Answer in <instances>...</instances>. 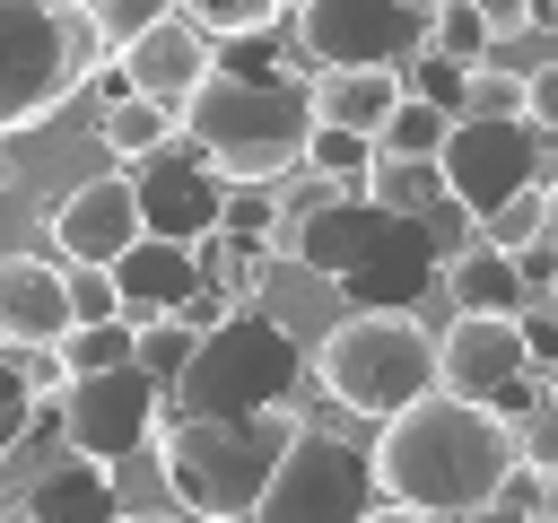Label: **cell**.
Segmentation results:
<instances>
[{
    "label": "cell",
    "instance_id": "d590c367",
    "mask_svg": "<svg viewBox=\"0 0 558 523\" xmlns=\"http://www.w3.org/2000/svg\"><path fill=\"white\" fill-rule=\"evenodd\" d=\"M514 279H523V296H549V288H558V253H549V244H523V253H514Z\"/></svg>",
    "mask_w": 558,
    "mask_h": 523
},
{
    "label": "cell",
    "instance_id": "f35d334b",
    "mask_svg": "<svg viewBox=\"0 0 558 523\" xmlns=\"http://www.w3.org/2000/svg\"><path fill=\"white\" fill-rule=\"evenodd\" d=\"M366 523H436V514H410V506H375Z\"/></svg>",
    "mask_w": 558,
    "mask_h": 523
},
{
    "label": "cell",
    "instance_id": "44dd1931",
    "mask_svg": "<svg viewBox=\"0 0 558 523\" xmlns=\"http://www.w3.org/2000/svg\"><path fill=\"white\" fill-rule=\"evenodd\" d=\"M174 131H183V113H166V105H148V96L105 105V148H113V157H131V166L166 157V148H174Z\"/></svg>",
    "mask_w": 558,
    "mask_h": 523
},
{
    "label": "cell",
    "instance_id": "5b68a950",
    "mask_svg": "<svg viewBox=\"0 0 558 523\" xmlns=\"http://www.w3.org/2000/svg\"><path fill=\"white\" fill-rule=\"evenodd\" d=\"M105 61L96 0H0V139L44 131Z\"/></svg>",
    "mask_w": 558,
    "mask_h": 523
},
{
    "label": "cell",
    "instance_id": "9c48e42d",
    "mask_svg": "<svg viewBox=\"0 0 558 523\" xmlns=\"http://www.w3.org/2000/svg\"><path fill=\"white\" fill-rule=\"evenodd\" d=\"M384 506L375 488V453L331 436V427H296L270 488H262V514L253 523H366Z\"/></svg>",
    "mask_w": 558,
    "mask_h": 523
},
{
    "label": "cell",
    "instance_id": "6da1fadb",
    "mask_svg": "<svg viewBox=\"0 0 558 523\" xmlns=\"http://www.w3.org/2000/svg\"><path fill=\"white\" fill-rule=\"evenodd\" d=\"M514 462H523L514 427L497 410H480V401H453V392L410 401L375 436V488H384V506H410V514H436V523L497 506L506 479H514Z\"/></svg>",
    "mask_w": 558,
    "mask_h": 523
},
{
    "label": "cell",
    "instance_id": "8d00e7d4",
    "mask_svg": "<svg viewBox=\"0 0 558 523\" xmlns=\"http://www.w3.org/2000/svg\"><path fill=\"white\" fill-rule=\"evenodd\" d=\"M480 17H488V44H506V35H523L532 26V0H471Z\"/></svg>",
    "mask_w": 558,
    "mask_h": 523
},
{
    "label": "cell",
    "instance_id": "277c9868",
    "mask_svg": "<svg viewBox=\"0 0 558 523\" xmlns=\"http://www.w3.org/2000/svg\"><path fill=\"white\" fill-rule=\"evenodd\" d=\"M305 418L296 410H253V418H166L157 436V471L174 488L183 514L201 523H253L262 514V488L288 453Z\"/></svg>",
    "mask_w": 558,
    "mask_h": 523
},
{
    "label": "cell",
    "instance_id": "f1b7e54d",
    "mask_svg": "<svg viewBox=\"0 0 558 523\" xmlns=\"http://www.w3.org/2000/svg\"><path fill=\"white\" fill-rule=\"evenodd\" d=\"M541 227H549V183H532V192H514L488 227H480V244H497V253H523V244H541Z\"/></svg>",
    "mask_w": 558,
    "mask_h": 523
},
{
    "label": "cell",
    "instance_id": "f546056e",
    "mask_svg": "<svg viewBox=\"0 0 558 523\" xmlns=\"http://www.w3.org/2000/svg\"><path fill=\"white\" fill-rule=\"evenodd\" d=\"M44 410V392H35V375H26V349H9L0 340V453L26 436V418Z\"/></svg>",
    "mask_w": 558,
    "mask_h": 523
},
{
    "label": "cell",
    "instance_id": "5bb4252c",
    "mask_svg": "<svg viewBox=\"0 0 558 523\" xmlns=\"http://www.w3.org/2000/svg\"><path fill=\"white\" fill-rule=\"evenodd\" d=\"M44 244H52L70 270H113V262L140 244V183H131V174H96V183L61 192L52 218H44Z\"/></svg>",
    "mask_w": 558,
    "mask_h": 523
},
{
    "label": "cell",
    "instance_id": "52a82bcc",
    "mask_svg": "<svg viewBox=\"0 0 558 523\" xmlns=\"http://www.w3.org/2000/svg\"><path fill=\"white\" fill-rule=\"evenodd\" d=\"M314 384L349 410V418H401L410 401L436 392V340L410 314H340L314 349Z\"/></svg>",
    "mask_w": 558,
    "mask_h": 523
},
{
    "label": "cell",
    "instance_id": "4dcf8cb0",
    "mask_svg": "<svg viewBox=\"0 0 558 523\" xmlns=\"http://www.w3.org/2000/svg\"><path fill=\"white\" fill-rule=\"evenodd\" d=\"M174 17V0H96V26H105V44L122 52V44H140L148 26H166Z\"/></svg>",
    "mask_w": 558,
    "mask_h": 523
},
{
    "label": "cell",
    "instance_id": "d6a6232c",
    "mask_svg": "<svg viewBox=\"0 0 558 523\" xmlns=\"http://www.w3.org/2000/svg\"><path fill=\"white\" fill-rule=\"evenodd\" d=\"M523 349H532V366H541V375H558V288H549V296H532V314H523Z\"/></svg>",
    "mask_w": 558,
    "mask_h": 523
},
{
    "label": "cell",
    "instance_id": "ba28073f",
    "mask_svg": "<svg viewBox=\"0 0 558 523\" xmlns=\"http://www.w3.org/2000/svg\"><path fill=\"white\" fill-rule=\"evenodd\" d=\"M0 523H122L113 462L78 453L61 427V392L26 418V436L0 453Z\"/></svg>",
    "mask_w": 558,
    "mask_h": 523
},
{
    "label": "cell",
    "instance_id": "7bdbcfd3",
    "mask_svg": "<svg viewBox=\"0 0 558 523\" xmlns=\"http://www.w3.org/2000/svg\"><path fill=\"white\" fill-rule=\"evenodd\" d=\"M279 9H314V0H279Z\"/></svg>",
    "mask_w": 558,
    "mask_h": 523
},
{
    "label": "cell",
    "instance_id": "9a60e30c",
    "mask_svg": "<svg viewBox=\"0 0 558 523\" xmlns=\"http://www.w3.org/2000/svg\"><path fill=\"white\" fill-rule=\"evenodd\" d=\"M218 200H227V183L201 148H166L140 166V235L201 244V235H218Z\"/></svg>",
    "mask_w": 558,
    "mask_h": 523
},
{
    "label": "cell",
    "instance_id": "74e56055",
    "mask_svg": "<svg viewBox=\"0 0 558 523\" xmlns=\"http://www.w3.org/2000/svg\"><path fill=\"white\" fill-rule=\"evenodd\" d=\"M453 523H532V514H514V506H480V514H453Z\"/></svg>",
    "mask_w": 558,
    "mask_h": 523
},
{
    "label": "cell",
    "instance_id": "2e32d148",
    "mask_svg": "<svg viewBox=\"0 0 558 523\" xmlns=\"http://www.w3.org/2000/svg\"><path fill=\"white\" fill-rule=\"evenodd\" d=\"M113 70L131 78V96H148V105L183 113V105L209 87V70H218V44H209L192 17H166V26H148L140 44H122V52H113Z\"/></svg>",
    "mask_w": 558,
    "mask_h": 523
},
{
    "label": "cell",
    "instance_id": "ac0fdd59",
    "mask_svg": "<svg viewBox=\"0 0 558 523\" xmlns=\"http://www.w3.org/2000/svg\"><path fill=\"white\" fill-rule=\"evenodd\" d=\"M314 122L323 131H349V139H384V122H392V105L410 96V78L401 70H314Z\"/></svg>",
    "mask_w": 558,
    "mask_h": 523
},
{
    "label": "cell",
    "instance_id": "ffe728a7",
    "mask_svg": "<svg viewBox=\"0 0 558 523\" xmlns=\"http://www.w3.org/2000/svg\"><path fill=\"white\" fill-rule=\"evenodd\" d=\"M366 200L392 209V218H436V209H453V200H445V174H436L427 157H375Z\"/></svg>",
    "mask_w": 558,
    "mask_h": 523
},
{
    "label": "cell",
    "instance_id": "603a6c76",
    "mask_svg": "<svg viewBox=\"0 0 558 523\" xmlns=\"http://www.w3.org/2000/svg\"><path fill=\"white\" fill-rule=\"evenodd\" d=\"M445 131H453V113H445V105L401 96V105H392V122H384V139H375V157H427V166H436Z\"/></svg>",
    "mask_w": 558,
    "mask_h": 523
},
{
    "label": "cell",
    "instance_id": "7a4b0ae2",
    "mask_svg": "<svg viewBox=\"0 0 558 523\" xmlns=\"http://www.w3.org/2000/svg\"><path fill=\"white\" fill-rule=\"evenodd\" d=\"M288 235H296V270H314L323 288H340L349 314H410V305L445 279V253H436L427 218H392V209H375L366 192L323 200V209L296 218Z\"/></svg>",
    "mask_w": 558,
    "mask_h": 523
},
{
    "label": "cell",
    "instance_id": "3957f363",
    "mask_svg": "<svg viewBox=\"0 0 558 523\" xmlns=\"http://www.w3.org/2000/svg\"><path fill=\"white\" fill-rule=\"evenodd\" d=\"M314 78H288V61H218L209 87L183 105L192 148L218 166V183H288L314 139Z\"/></svg>",
    "mask_w": 558,
    "mask_h": 523
},
{
    "label": "cell",
    "instance_id": "7c38bea8",
    "mask_svg": "<svg viewBox=\"0 0 558 523\" xmlns=\"http://www.w3.org/2000/svg\"><path fill=\"white\" fill-rule=\"evenodd\" d=\"M296 44L314 70H392L427 44V0H314L296 9Z\"/></svg>",
    "mask_w": 558,
    "mask_h": 523
},
{
    "label": "cell",
    "instance_id": "8992f818",
    "mask_svg": "<svg viewBox=\"0 0 558 523\" xmlns=\"http://www.w3.org/2000/svg\"><path fill=\"white\" fill-rule=\"evenodd\" d=\"M314 375V357L296 349V323L244 305L227 323L201 331L183 384H174V418H253V410H288L296 384Z\"/></svg>",
    "mask_w": 558,
    "mask_h": 523
},
{
    "label": "cell",
    "instance_id": "484cf974",
    "mask_svg": "<svg viewBox=\"0 0 558 523\" xmlns=\"http://www.w3.org/2000/svg\"><path fill=\"white\" fill-rule=\"evenodd\" d=\"M131 331H140L131 366H140V375H157V384L174 392V384H183V366H192V349H201V331H192V323H131Z\"/></svg>",
    "mask_w": 558,
    "mask_h": 523
},
{
    "label": "cell",
    "instance_id": "7402d4cb",
    "mask_svg": "<svg viewBox=\"0 0 558 523\" xmlns=\"http://www.w3.org/2000/svg\"><path fill=\"white\" fill-rule=\"evenodd\" d=\"M427 52L453 61V70H480L488 61V17L471 0H427Z\"/></svg>",
    "mask_w": 558,
    "mask_h": 523
},
{
    "label": "cell",
    "instance_id": "ab89813d",
    "mask_svg": "<svg viewBox=\"0 0 558 523\" xmlns=\"http://www.w3.org/2000/svg\"><path fill=\"white\" fill-rule=\"evenodd\" d=\"M541 244L558 253V183H549V227H541Z\"/></svg>",
    "mask_w": 558,
    "mask_h": 523
},
{
    "label": "cell",
    "instance_id": "60d3db41",
    "mask_svg": "<svg viewBox=\"0 0 558 523\" xmlns=\"http://www.w3.org/2000/svg\"><path fill=\"white\" fill-rule=\"evenodd\" d=\"M122 523H192V514H122Z\"/></svg>",
    "mask_w": 558,
    "mask_h": 523
},
{
    "label": "cell",
    "instance_id": "b9f144b4",
    "mask_svg": "<svg viewBox=\"0 0 558 523\" xmlns=\"http://www.w3.org/2000/svg\"><path fill=\"white\" fill-rule=\"evenodd\" d=\"M532 17H549V26H558V0H532Z\"/></svg>",
    "mask_w": 558,
    "mask_h": 523
},
{
    "label": "cell",
    "instance_id": "e0dca14e",
    "mask_svg": "<svg viewBox=\"0 0 558 523\" xmlns=\"http://www.w3.org/2000/svg\"><path fill=\"white\" fill-rule=\"evenodd\" d=\"M78 323H70V270L17 253L0 262V340L9 349H61Z\"/></svg>",
    "mask_w": 558,
    "mask_h": 523
},
{
    "label": "cell",
    "instance_id": "83f0119b",
    "mask_svg": "<svg viewBox=\"0 0 558 523\" xmlns=\"http://www.w3.org/2000/svg\"><path fill=\"white\" fill-rule=\"evenodd\" d=\"M131 349H140L131 323H78V331L61 340V366H70V375H105V366H131Z\"/></svg>",
    "mask_w": 558,
    "mask_h": 523
},
{
    "label": "cell",
    "instance_id": "cb8c5ba5",
    "mask_svg": "<svg viewBox=\"0 0 558 523\" xmlns=\"http://www.w3.org/2000/svg\"><path fill=\"white\" fill-rule=\"evenodd\" d=\"M174 17H192L209 44H253L279 26V0H174Z\"/></svg>",
    "mask_w": 558,
    "mask_h": 523
},
{
    "label": "cell",
    "instance_id": "836d02e7",
    "mask_svg": "<svg viewBox=\"0 0 558 523\" xmlns=\"http://www.w3.org/2000/svg\"><path fill=\"white\" fill-rule=\"evenodd\" d=\"M523 122H532V131H541V139H558V61H549V70H532V78H523Z\"/></svg>",
    "mask_w": 558,
    "mask_h": 523
},
{
    "label": "cell",
    "instance_id": "4316f807",
    "mask_svg": "<svg viewBox=\"0 0 558 523\" xmlns=\"http://www.w3.org/2000/svg\"><path fill=\"white\" fill-rule=\"evenodd\" d=\"M453 122H523V78L514 70H462V113Z\"/></svg>",
    "mask_w": 558,
    "mask_h": 523
},
{
    "label": "cell",
    "instance_id": "d6986e66",
    "mask_svg": "<svg viewBox=\"0 0 558 523\" xmlns=\"http://www.w3.org/2000/svg\"><path fill=\"white\" fill-rule=\"evenodd\" d=\"M445 296H453V314H506V323L532 314V296H523V279H514V253H497V244L453 253V262H445Z\"/></svg>",
    "mask_w": 558,
    "mask_h": 523
},
{
    "label": "cell",
    "instance_id": "1f68e13d",
    "mask_svg": "<svg viewBox=\"0 0 558 523\" xmlns=\"http://www.w3.org/2000/svg\"><path fill=\"white\" fill-rule=\"evenodd\" d=\"M70 323H122L113 270H70Z\"/></svg>",
    "mask_w": 558,
    "mask_h": 523
},
{
    "label": "cell",
    "instance_id": "d4e9b609",
    "mask_svg": "<svg viewBox=\"0 0 558 523\" xmlns=\"http://www.w3.org/2000/svg\"><path fill=\"white\" fill-rule=\"evenodd\" d=\"M305 174H323L331 192H366V174H375V139H349V131H323V122H314V139H305Z\"/></svg>",
    "mask_w": 558,
    "mask_h": 523
},
{
    "label": "cell",
    "instance_id": "4fadbf2b",
    "mask_svg": "<svg viewBox=\"0 0 558 523\" xmlns=\"http://www.w3.org/2000/svg\"><path fill=\"white\" fill-rule=\"evenodd\" d=\"M61 427L78 453L96 462H122L140 453L148 436H166V384L140 375V366H105V375H70L61 384Z\"/></svg>",
    "mask_w": 558,
    "mask_h": 523
},
{
    "label": "cell",
    "instance_id": "30bf717a",
    "mask_svg": "<svg viewBox=\"0 0 558 523\" xmlns=\"http://www.w3.org/2000/svg\"><path fill=\"white\" fill-rule=\"evenodd\" d=\"M541 166H549V139H541L532 122H453L445 148H436L445 200H453L471 227H488L514 192H532Z\"/></svg>",
    "mask_w": 558,
    "mask_h": 523
},
{
    "label": "cell",
    "instance_id": "e575fe53",
    "mask_svg": "<svg viewBox=\"0 0 558 523\" xmlns=\"http://www.w3.org/2000/svg\"><path fill=\"white\" fill-rule=\"evenodd\" d=\"M410 96H427V105L462 113V70H453V61H436V52H418V87H410Z\"/></svg>",
    "mask_w": 558,
    "mask_h": 523
},
{
    "label": "cell",
    "instance_id": "8fae6325",
    "mask_svg": "<svg viewBox=\"0 0 558 523\" xmlns=\"http://www.w3.org/2000/svg\"><path fill=\"white\" fill-rule=\"evenodd\" d=\"M436 392L480 401V410H497L514 427L541 401V366L523 349V323H506V314H453V331L436 340Z\"/></svg>",
    "mask_w": 558,
    "mask_h": 523
}]
</instances>
